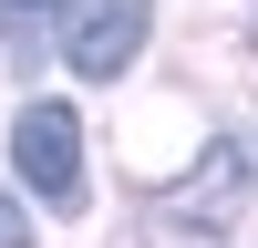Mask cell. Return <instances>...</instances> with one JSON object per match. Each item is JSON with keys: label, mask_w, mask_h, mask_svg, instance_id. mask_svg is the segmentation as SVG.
Returning <instances> with one entry per match:
<instances>
[{"label": "cell", "mask_w": 258, "mask_h": 248, "mask_svg": "<svg viewBox=\"0 0 258 248\" xmlns=\"http://www.w3.org/2000/svg\"><path fill=\"white\" fill-rule=\"evenodd\" d=\"M11 165L31 176L41 207H62V217L83 207V124L62 114V103H21L11 114Z\"/></svg>", "instance_id": "cell-1"}, {"label": "cell", "mask_w": 258, "mask_h": 248, "mask_svg": "<svg viewBox=\"0 0 258 248\" xmlns=\"http://www.w3.org/2000/svg\"><path fill=\"white\" fill-rule=\"evenodd\" d=\"M145 31H155L145 0H62V62H73L83 83H114L124 62L145 52Z\"/></svg>", "instance_id": "cell-2"}, {"label": "cell", "mask_w": 258, "mask_h": 248, "mask_svg": "<svg viewBox=\"0 0 258 248\" xmlns=\"http://www.w3.org/2000/svg\"><path fill=\"white\" fill-rule=\"evenodd\" d=\"M248 176H258V155L238 135H217L197 165L176 176V197H165V217L176 227H238V207H248Z\"/></svg>", "instance_id": "cell-3"}, {"label": "cell", "mask_w": 258, "mask_h": 248, "mask_svg": "<svg viewBox=\"0 0 258 248\" xmlns=\"http://www.w3.org/2000/svg\"><path fill=\"white\" fill-rule=\"evenodd\" d=\"M0 11H11V62L62 52V0H0Z\"/></svg>", "instance_id": "cell-4"}, {"label": "cell", "mask_w": 258, "mask_h": 248, "mask_svg": "<svg viewBox=\"0 0 258 248\" xmlns=\"http://www.w3.org/2000/svg\"><path fill=\"white\" fill-rule=\"evenodd\" d=\"M0 248H31V217L11 207V186H0Z\"/></svg>", "instance_id": "cell-5"}]
</instances>
